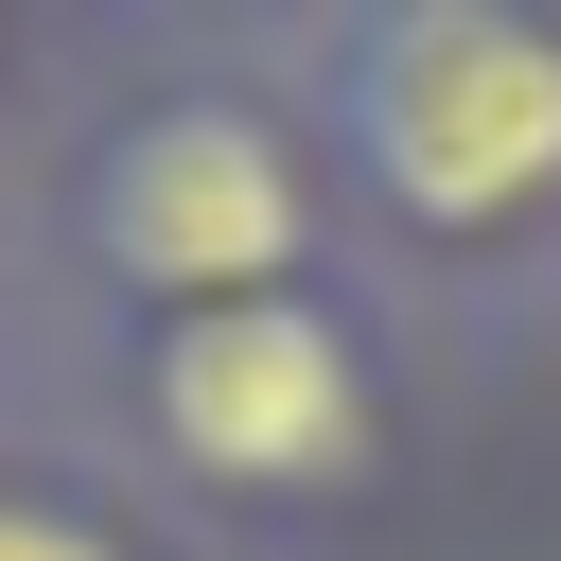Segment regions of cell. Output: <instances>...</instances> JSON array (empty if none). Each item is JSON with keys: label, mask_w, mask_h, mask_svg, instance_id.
Wrapping results in <instances>:
<instances>
[{"label": "cell", "mask_w": 561, "mask_h": 561, "mask_svg": "<svg viewBox=\"0 0 561 561\" xmlns=\"http://www.w3.org/2000/svg\"><path fill=\"white\" fill-rule=\"evenodd\" d=\"M333 105L403 228H508L561 193V35H526V18L403 0L333 53Z\"/></svg>", "instance_id": "cell-1"}, {"label": "cell", "mask_w": 561, "mask_h": 561, "mask_svg": "<svg viewBox=\"0 0 561 561\" xmlns=\"http://www.w3.org/2000/svg\"><path fill=\"white\" fill-rule=\"evenodd\" d=\"M88 245L105 280H140L158 316H210V298H280L298 245H316V193H298V140L263 105H140L105 158H88Z\"/></svg>", "instance_id": "cell-2"}, {"label": "cell", "mask_w": 561, "mask_h": 561, "mask_svg": "<svg viewBox=\"0 0 561 561\" xmlns=\"http://www.w3.org/2000/svg\"><path fill=\"white\" fill-rule=\"evenodd\" d=\"M140 421H158V456L210 473V491H333V473L368 456V368H351V333L280 280V298L158 316Z\"/></svg>", "instance_id": "cell-3"}, {"label": "cell", "mask_w": 561, "mask_h": 561, "mask_svg": "<svg viewBox=\"0 0 561 561\" xmlns=\"http://www.w3.org/2000/svg\"><path fill=\"white\" fill-rule=\"evenodd\" d=\"M0 561H140V543H123L105 508H70V491H18V473H0Z\"/></svg>", "instance_id": "cell-4"}]
</instances>
